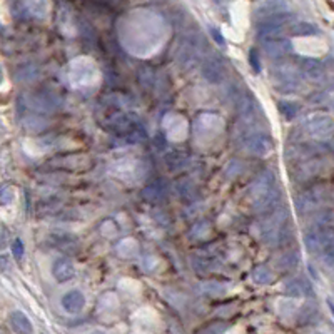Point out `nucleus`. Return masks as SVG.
<instances>
[{"instance_id":"18","label":"nucleus","mask_w":334,"mask_h":334,"mask_svg":"<svg viewBox=\"0 0 334 334\" xmlns=\"http://www.w3.org/2000/svg\"><path fill=\"white\" fill-rule=\"evenodd\" d=\"M210 35L216 39V42L219 43V45H224V37H222L221 32H219L217 29H210Z\"/></svg>"},{"instance_id":"2","label":"nucleus","mask_w":334,"mask_h":334,"mask_svg":"<svg viewBox=\"0 0 334 334\" xmlns=\"http://www.w3.org/2000/svg\"><path fill=\"white\" fill-rule=\"evenodd\" d=\"M246 147H248L249 152L264 157L272 151V142H271L269 135H266V134H252L250 137H248V140H246Z\"/></svg>"},{"instance_id":"7","label":"nucleus","mask_w":334,"mask_h":334,"mask_svg":"<svg viewBox=\"0 0 334 334\" xmlns=\"http://www.w3.org/2000/svg\"><path fill=\"white\" fill-rule=\"evenodd\" d=\"M10 326L17 334H32L34 326L30 323V319L20 311H14L10 314Z\"/></svg>"},{"instance_id":"12","label":"nucleus","mask_w":334,"mask_h":334,"mask_svg":"<svg viewBox=\"0 0 334 334\" xmlns=\"http://www.w3.org/2000/svg\"><path fill=\"white\" fill-rule=\"evenodd\" d=\"M292 34L294 35H314V34H318V27L313 24L299 22V24L292 25Z\"/></svg>"},{"instance_id":"5","label":"nucleus","mask_w":334,"mask_h":334,"mask_svg":"<svg viewBox=\"0 0 334 334\" xmlns=\"http://www.w3.org/2000/svg\"><path fill=\"white\" fill-rule=\"evenodd\" d=\"M52 272H54L57 281H69L74 278L76 274V269H74V264L69 261L67 257H59L54 262V267H52Z\"/></svg>"},{"instance_id":"1","label":"nucleus","mask_w":334,"mask_h":334,"mask_svg":"<svg viewBox=\"0 0 334 334\" xmlns=\"http://www.w3.org/2000/svg\"><path fill=\"white\" fill-rule=\"evenodd\" d=\"M307 130L314 137H329L334 132V119L326 114H316L307 121Z\"/></svg>"},{"instance_id":"16","label":"nucleus","mask_w":334,"mask_h":334,"mask_svg":"<svg viewBox=\"0 0 334 334\" xmlns=\"http://www.w3.org/2000/svg\"><path fill=\"white\" fill-rule=\"evenodd\" d=\"M2 204H10V202H14V199H15V191H14V187H8V186H5L3 187V191H2Z\"/></svg>"},{"instance_id":"20","label":"nucleus","mask_w":334,"mask_h":334,"mask_svg":"<svg viewBox=\"0 0 334 334\" xmlns=\"http://www.w3.org/2000/svg\"><path fill=\"white\" fill-rule=\"evenodd\" d=\"M90 334H105L104 331H94V333H90Z\"/></svg>"},{"instance_id":"15","label":"nucleus","mask_w":334,"mask_h":334,"mask_svg":"<svg viewBox=\"0 0 334 334\" xmlns=\"http://www.w3.org/2000/svg\"><path fill=\"white\" fill-rule=\"evenodd\" d=\"M304 70H306V74H309L311 77L319 76V74H321L319 64L314 62V60H304Z\"/></svg>"},{"instance_id":"10","label":"nucleus","mask_w":334,"mask_h":334,"mask_svg":"<svg viewBox=\"0 0 334 334\" xmlns=\"http://www.w3.org/2000/svg\"><path fill=\"white\" fill-rule=\"evenodd\" d=\"M252 279L257 284H269L274 279V276H272V271L267 266H257L252 271Z\"/></svg>"},{"instance_id":"3","label":"nucleus","mask_w":334,"mask_h":334,"mask_svg":"<svg viewBox=\"0 0 334 334\" xmlns=\"http://www.w3.org/2000/svg\"><path fill=\"white\" fill-rule=\"evenodd\" d=\"M262 39H264L262 43H264L266 52L272 57H284L292 49L291 42H289L288 39H281L278 35H276V37H262Z\"/></svg>"},{"instance_id":"8","label":"nucleus","mask_w":334,"mask_h":334,"mask_svg":"<svg viewBox=\"0 0 334 334\" xmlns=\"http://www.w3.org/2000/svg\"><path fill=\"white\" fill-rule=\"evenodd\" d=\"M281 12H288V3L286 0H267V2L257 10V17H269L274 14H281Z\"/></svg>"},{"instance_id":"9","label":"nucleus","mask_w":334,"mask_h":334,"mask_svg":"<svg viewBox=\"0 0 334 334\" xmlns=\"http://www.w3.org/2000/svg\"><path fill=\"white\" fill-rule=\"evenodd\" d=\"M284 291H286V294H289L291 297H301V296H304V294H306V286L299 279H291V281H288V283H286Z\"/></svg>"},{"instance_id":"13","label":"nucleus","mask_w":334,"mask_h":334,"mask_svg":"<svg viewBox=\"0 0 334 334\" xmlns=\"http://www.w3.org/2000/svg\"><path fill=\"white\" fill-rule=\"evenodd\" d=\"M24 252H25L24 243H22L20 239L12 241V254H14V257L17 259V261H20V259L24 257Z\"/></svg>"},{"instance_id":"11","label":"nucleus","mask_w":334,"mask_h":334,"mask_svg":"<svg viewBox=\"0 0 334 334\" xmlns=\"http://www.w3.org/2000/svg\"><path fill=\"white\" fill-rule=\"evenodd\" d=\"M279 111L286 119H288V121H292V119L297 116L299 107H297V104L291 102V100H283V102L279 104Z\"/></svg>"},{"instance_id":"17","label":"nucleus","mask_w":334,"mask_h":334,"mask_svg":"<svg viewBox=\"0 0 334 334\" xmlns=\"http://www.w3.org/2000/svg\"><path fill=\"white\" fill-rule=\"evenodd\" d=\"M249 64L250 67H252L254 72H261V60H259V55L256 50H250L249 52Z\"/></svg>"},{"instance_id":"14","label":"nucleus","mask_w":334,"mask_h":334,"mask_svg":"<svg viewBox=\"0 0 334 334\" xmlns=\"http://www.w3.org/2000/svg\"><path fill=\"white\" fill-rule=\"evenodd\" d=\"M224 331H226V326L221 323H212L209 324L208 328H204L199 334H224Z\"/></svg>"},{"instance_id":"19","label":"nucleus","mask_w":334,"mask_h":334,"mask_svg":"<svg viewBox=\"0 0 334 334\" xmlns=\"http://www.w3.org/2000/svg\"><path fill=\"white\" fill-rule=\"evenodd\" d=\"M328 307H329V311H331V314H333V318H334V302L331 299H328Z\"/></svg>"},{"instance_id":"4","label":"nucleus","mask_w":334,"mask_h":334,"mask_svg":"<svg viewBox=\"0 0 334 334\" xmlns=\"http://www.w3.org/2000/svg\"><path fill=\"white\" fill-rule=\"evenodd\" d=\"M84 306H85V297H84V294L81 291H77V289H72V291L65 292L62 296V307L70 314L81 313Z\"/></svg>"},{"instance_id":"21","label":"nucleus","mask_w":334,"mask_h":334,"mask_svg":"<svg viewBox=\"0 0 334 334\" xmlns=\"http://www.w3.org/2000/svg\"><path fill=\"white\" fill-rule=\"evenodd\" d=\"M318 334H323V333H318Z\"/></svg>"},{"instance_id":"6","label":"nucleus","mask_w":334,"mask_h":334,"mask_svg":"<svg viewBox=\"0 0 334 334\" xmlns=\"http://www.w3.org/2000/svg\"><path fill=\"white\" fill-rule=\"evenodd\" d=\"M202 76L208 79L209 82L212 84H219L224 79V67L222 64L216 59H210L204 64L202 67Z\"/></svg>"}]
</instances>
